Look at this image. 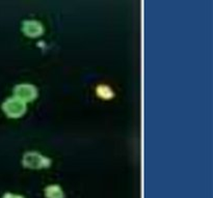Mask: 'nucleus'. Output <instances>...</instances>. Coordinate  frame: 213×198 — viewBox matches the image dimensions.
Segmentation results:
<instances>
[{"instance_id": "f257e3e1", "label": "nucleus", "mask_w": 213, "mask_h": 198, "mask_svg": "<svg viewBox=\"0 0 213 198\" xmlns=\"http://www.w3.org/2000/svg\"><path fill=\"white\" fill-rule=\"evenodd\" d=\"M22 164L24 167L30 169H42L47 168L51 164V160L45 156H42L38 151H27L24 153L22 159Z\"/></svg>"}, {"instance_id": "f03ea898", "label": "nucleus", "mask_w": 213, "mask_h": 198, "mask_svg": "<svg viewBox=\"0 0 213 198\" xmlns=\"http://www.w3.org/2000/svg\"><path fill=\"white\" fill-rule=\"evenodd\" d=\"M2 110L8 117L18 118L25 113L26 105H25V102L21 101L18 98H10L3 102Z\"/></svg>"}, {"instance_id": "7ed1b4c3", "label": "nucleus", "mask_w": 213, "mask_h": 198, "mask_svg": "<svg viewBox=\"0 0 213 198\" xmlns=\"http://www.w3.org/2000/svg\"><path fill=\"white\" fill-rule=\"evenodd\" d=\"M15 97L23 102H32L38 97V88L30 83H22L15 86L14 88Z\"/></svg>"}, {"instance_id": "20e7f679", "label": "nucleus", "mask_w": 213, "mask_h": 198, "mask_svg": "<svg viewBox=\"0 0 213 198\" xmlns=\"http://www.w3.org/2000/svg\"><path fill=\"white\" fill-rule=\"evenodd\" d=\"M21 30L28 38H38L44 33V26L36 20H25L22 23Z\"/></svg>"}, {"instance_id": "39448f33", "label": "nucleus", "mask_w": 213, "mask_h": 198, "mask_svg": "<svg viewBox=\"0 0 213 198\" xmlns=\"http://www.w3.org/2000/svg\"><path fill=\"white\" fill-rule=\"evenodd\" d=\"M46 198H64L62 189L58 185H50L45 189Z\"/></svg>"}, {"instance_id": "423d86ee", "label": "nucleus", "mask_w": 213, "mask_h": 198, "mask_svg": "<svg viewBox=\"0 0 213 198\" xmlns=\"http://www.w3.org/2000/svg\"><path fill=\"white\" fill-rule=\"evenodd\" d=\"M96 92H97V94L100 98L105 99V100L110 99V98H112L114 96L111 88L109 87L108 85H105V84L99 85V86L96 88Z\"/></svg>"}, {"instance_id": "0eeeda50", "label": "nucleus", "mask_w": 213, "mask_h": 198, "mask_svg": "<svg viewBox=\"0 0 213 198\" xmlns=\"http://www.w3.org/2000/svg\"><path fill=\"white\" fill-rule=\"evenodd\" d=\"M2 198H24L21 195H17V194H13V193H6L3 195Z\"/></svg>"}]
</instances>
